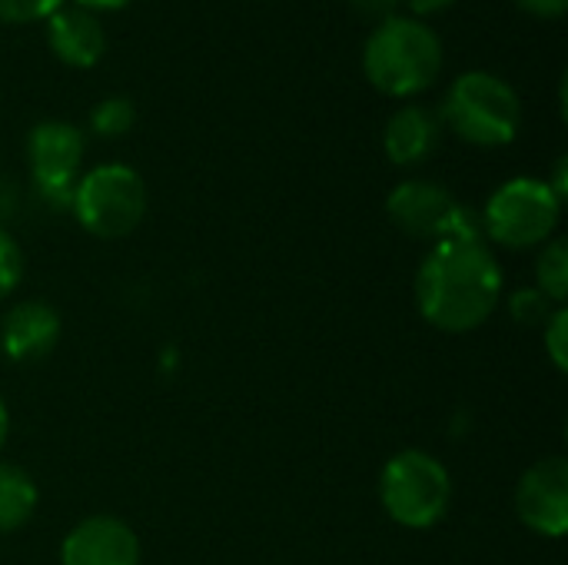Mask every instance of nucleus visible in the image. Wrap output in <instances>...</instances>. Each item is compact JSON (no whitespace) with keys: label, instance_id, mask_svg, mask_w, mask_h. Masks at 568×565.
<instances>
[{"label":"nucleus","instance_id":"nucleus-25","mask_svg":"<svg viewBox=\"0 0 568 565\" xmlns=\"http://www.w3.org/2000/svg\"><path fill=\"white\" fill-rule=\"evenodd\" d=\"M7 433H10V420H7V406L0 400V446L7 443Z\"/></svg>","mask_w":568,"mask_h":565},{"label":"nucleus","instance_id":"nucleus-18","mask_svg":"<svg viewBox=\"0 0 568 565\" xmlns=\"http://www.w3.org/2000/svg\"><path fill=\"white\" fill-rule=\"evenodd\" d=\"M20 276H23V253L17 240L0 226V300L17 290Z\"/></svg>","mask_w":568,"mask_h":565},{"label":"nucleus","instance_id":"nucleus-8","mask_svg":"<svg viewBox=\"0 0 568 565\" xmlns=\"http://www.w3.org/2000/svg\"><path fill=\"white\" fill-rule=\"evenodd\" d=\"M27 163L43 203L63 210L73 203L77 173L83 163V130L63 120H43L27 133Z\"/></svg>","mask_w":568,"mask_h":565},{"label":"nucleus","instance_id":"nucleus-1","mask_svg":"<svg viewBox=\"0 0 568 565\" xmlns=\"http://www.w3.org/2000/svg\"><path fill=\"white\" fill-rule=\"evenodd\" d=\"M503 296V270L483 236L439 240L416 273L419 313L446 333L479 330Z\"/></svg>","mask_w":568,"mask_h":565},{"label":"nucleus","instance_id":"nucleus-22","mask_svg":"<svg viewBox=\"0 0 568 565\" xmlns=\"http://www.w3.org/2000/svg\"><path fill=\"white\" fill-rule=\"evenodd\" d=\"M519 10H526L529 17H539V20H559L566 13L568 0H513Z\"/></svg>","mask_w":568,"mask_h":565},{"label":"nucleus","instance_id":"nucleus-7","mask_svg":"<svg viewBox=\"0 0 568 565\" xmlns=\"http://www.w3.org/2000/svg\"><path fill=\"white\" fill-rule=\"evenodd\" d=\"M389 220L416 240H446V236H483V220L463 206L443 183L406 180L386 200Z\"/></svg>","mask_w":568,"mask_h":565},{"label":"nucleus","instance_id":"nucleus-3","mask_svg":"<svg viewBox=\"0 0 568 565\" xmlns=\"http://www.w3.org/2000/svg\"><path fill=\"white\" fill-rule=\"evenodd\" d=\"M439 120L473 147H506L519 133L523 103L503 77L469 70L453 80Z\"/></svg>","mask_w":568,"mask_h":565},{"label":"nucleus","instance_id":"nucleus-15","mask_svg":"<svg viewBox=\"0 0 568 565\" xmlns=\"http://www.w3.org/2000/svg\"><path fill=\"white\" fill-rule=\"evenodd\" d=\"M536 280L556 306H562L568 296V243L566 240H552L542 253H539V263H536Z\"/></svg>","mask_w":568,"mask_h":565},{"label":"nucleus","instance_id":"nucleus-4","mask_svg":"<svg viewBox=\"0 0 568 565\" xmlns=\"http://www.w3.org/2000/svg\"><path fill=\"white\" fill-rule=\"evenodd\" d=\"M73 216L97 240H120L133 233L146 216V186L143 176L126 163L93 167L77 180Z\"/></svg>","mask_w":568,"mask_h":565},{"label":"nucleus","instance_id":"nucleus-11","mask_svg":"<svg viewBox=\"0 0 568 565\" xmlns=\"http://www.w3.org/2000/svg\"><path fill=\"white\" fill-rule=\"evenodd\" d=\"M47 43L53 57L67 67H93L106 53V30L93 10L83 7H57L47 17Z\"/></svg>","mask_w":568,"mask_h":565},{"label":"nucleus","instance_id":"nucleus-9","mask_svg":"<svg viewBox=\"0 0 568 565\" xmlns=\"http://www.w3.org/2000/svg\"><path fill=\"white\" fill-rule=\"evenodd\" d=\"M519 519L549 539L566 536L568 529V463L566 456H546L526 470L516 490Z\"/></svg>","mask_w":568,"mask_h":565},{"label":"nucleus","instance_id":"nucleus-23","mask_svg":"<svg viewBox=\"0 0 568 565\" xmlns=\"http://www.w3.org/2000/svg\"><path fill=\"white\" fill-rule=\"evenodd\" d=\"M399 3H406V7L423 20V17H429V13L446 10V7H449V3H456V0H399Z\"/></svg>","mask_w":568,"mask_h":565},{"label":"nucleus","instance_id":"nucleus-20","mask_svg":"<svg viewBox=\"0 0 568 565\" xmlns=\"http://www.w3.org/2000/svg\"><path fill=\"white\" fill-rule=\"evenodd\" d=\"M546 353L559 373L568 370V313L556 310V316L546 323Z\"/></svg>","mask_w":568,"mask_h":565},{"label":"nucleus","instance_id":"nucleus-2","mask_svg":"<svg viewBox=\"0 0 568 565\" xmlns=\"http://www.w3.org/2000/svg\"><path fill=\"white\" fill-rule=\"evenodd\" d=\"M363 70L379 93L416 97L429 90L443 70V40L426 20L396 13L366 37Z\"/></svg>","mask_w":568,"mask_h":565},{"label":"nucleus","instance_id":"nucleus-19","mask_svg":"<svg viewBox=\"0 0 568 565\" xmlns=\"http://www.w3.org/2000/svg\"><path fill=\"white\" fill-rule=\"evenodd\" d=\"M63 0H0V23H33L47 20Z\"/></svg>","mask_w":568,"mask_h":565},{"label":"nucleus","instance_id":"nucleus-17","mask_svg":"<svg viewBox=\"0 0 568 565\" xmlns=\"http://www.w3.org/2000/svg\"><path fill=\"white\" fill-rule=\"evenodd\" d=\"M556 310H562V306H556L542 290H519L509 296V313L523 326H546L556 316Z\"/></svg>","mask_w":568,"mask_h":565},{"label":"nucleus","instance_id":"nucleus-12","mask_svg":"<svg viewBox=\"0 0 568 565\" xmlns=\"http://www.w3.org/2000/svg\"><path fill=\"white\" fill-rule=\"evenodd\" d=\"M60 340V316L53 306L23 300L17 303L0 326V346L13 363H33L43 360Z\"/></svg>","mask_w":568,"mask_h":565},{"label":"nucleus","instance_id":"nucleus-10","mask_svg":"<svg viewBox=\"0 0 568 565\" xmlns=\"http://www.w3.org/2000/svg\"><path fill=\"white\" fill-rule=\"evenodd\" d=\"M63 565H140V539L116 516H90L70 529L60 549Z\"/></svg>","mask_w":568,"mask_h":565},{"label":"nucleus","instance_id":"nucleus-24","mask_svg":"<svg viewBox=\"0 0 568 565\" xmlns=\"http://www.w3.org/2000/svg\"><path fill=\"white\" fill-rule=\"evenodd\" d=\"M130 0H77V7H83V10H120V7H126Z\"/></svg>","mask_w":568,"mask_h":565},{"label":"nucleus","instance_id":"nucleus-5","mask_svg":"<svg viewBox=\"0 0 568 565\" xmlns=\"http://www.w3.org/2000/svg\"><path fill=\"white\" fill-rule=\"evenodd\" d=\"M379 496L393 523L406 529H429L449 509L453 480L436 456L423 450H406L386 463Z\"/></svg>","mask_w":568,"mask_h":565},{"label":"nucleus","instance_id":"nucleus-21","mask_svg":"<svg viewBox=\"0 0 568 565\" xmlns=\"http://www.w3.org/2000/svg\"><path fill=\"white\" fill-rule=\"evenodd\" d=\"M349 3L356 13H363L373 23H383V20L396 17V10H399V0H349Z\"/></svg>","mask_w":568,"mask_h":565},{"label":"nucleus","instance_id":"nucleus-13","mask_svg":"<svg viewBox=\"0 0 568 565\" xmlns=\"http://www.w3.org/2000/svg\"><path fill=\"white\" fill-rule=\"evenodd\" d=\"M443 137V120L429 107H403L389 117L386 133H383V150L396 167H416L429 160L439 147Z\"/></svg>","mask_w":568,"mask_h":565},{"label":"nucleus","instance_id":"nucleus-6","mask_svg":"<svg viewBox=\"0 0 568 565\" xmlns=\"http://www.w3.org/2000/svg\"><path fill=\"white\" fill-rule=\"evenodd\" d=\"M562 213V200L546 180L516 176L503 183L483 210V236L509 250H529L552 236Z\"/></svg>","mask_w":568,"mask_h":565},{"label":"nucleus","instance_id":"nucleus-16","mask_svg":"<svg viewBox=\"0 0 568 565\" xmlns=\"http://www.w3.org/2000/svg\"><path fill=\"white\" fill-rule=\"evenodd\" d=\"M133 123H136V107L130 97H106L90 110V130L103 140L130 133Z\"/></svg>","mask_w":568,"mask_h":565},{"label":"nucleus","instance_id":"nucleus-14","mask_svg":"<svg viewBox=\"0 0 568 565\" xmlns=\"http://www.w3.org/2000/svg\"><path fill=\"white\" fill-rule=\"evenodd\" d=\"M37 509V486L33 480L10 463H0V533L20 529Z\"/></svg>","mask_w":568,"mask_h":565}]
</instances>
